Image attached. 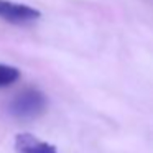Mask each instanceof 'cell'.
Segmentation results:
<instances>
[{"instance_id": "3", "label": "cell", "mask_w": 153, "mask_h": 153, "mask_svg": "<svg viewBox=\"0 0 153 153\" xmlns=\"http://www.w3.org/2000/svg\"><path fill=\"white\" fill-rule=\"evenodd\" d=\"M15 152L17 153H58L53 145L36 138L31 133H18L15 138Z\"/></svg>"}, {"instance_id": "2", "label": "cell", "mask_w": 153, "mask_h": 153, "mask_svg": "<svg viewBox=\"0 0 153 153\" xmlns=\"http://www.w3.org/2000/svg\"><path fill=\"white\" fill-rule=\"evenodd\" d=\"M40 17H41L40 10H36L35 7L10 2V0H0V18L8 22V23L27 25L38 20Z\"/></svg>"}, {"instance_id": "1", "label": "cell", "mask_w": 153, "mask_h": 153, "mask_svg": "<svg viewBox=\"0 0 153 153\" xmlns=\"http://www.w3.org/2000/svg\"><path fill=\"white\" fill-rule=\"evenodd\" d=\"M48 100L41 91L38 89H25L22 92H18L13 99L8 102L7 109L10 112L12 117L18 120H31L40 117L41 114L46 110Z\"/></svg>"}, {"instance_id": "4", "label": "cell", "mask_w": 153, "mask_h": 153, "mask_svg": "<svg viewBox=\"0 0 153 153\" xmlns=\"http://www.w3.org/2000/svg\"><path fill=\"white\" fill-rule=\"evenodd\" d=\"M20 69L8 64H0V87H8L20 79Z\"/></svg>"}]
</instances>
